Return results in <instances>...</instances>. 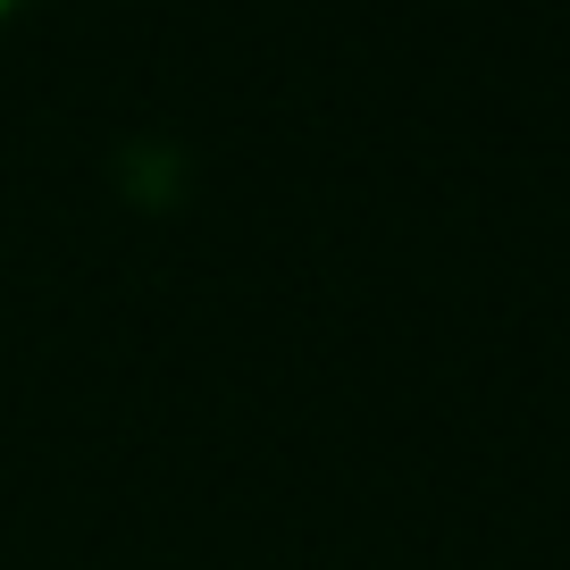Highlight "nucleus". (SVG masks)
<instances>
[{"mask_svg":"<svg viewBox=\"0 0 570 570\" xmlns=\"http://www.w3.org/2000/svg\"><path fill=\"white\" fill-rule=\"evenodd\" d=\"M18 9H26V0H0V26H9V18H18Z\"/></svg>","mask_w":570,"mask_h":570,"instance_id":"1","label":"nucleus"}]
</instances>
